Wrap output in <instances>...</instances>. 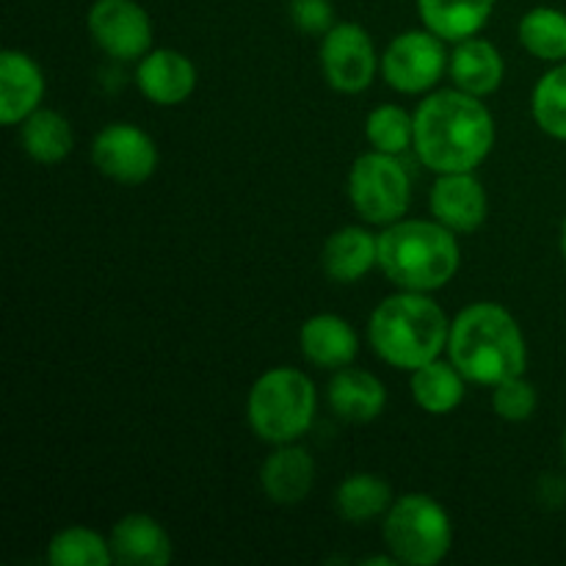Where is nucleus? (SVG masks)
<instances>
[{
	"mask_svg": "<svg viewBox=\"0 0 566 566\" xmlns=\"http://www.w3.org/2000/svg\"><path fill=\"white\" fill-rule=\"evenodd\" d=\"M495 147V119L481 97L442 88L415 111V153L437 175L473 171Z\"/></svg>",
	"mask_w": 566,
	"mask_h": 566,
	"instance_id": "obj_1",
	"label": "nucleus"
},
{
	"mask_svg": "<svg viewBox=\"0 0 566 566\" xmlns=\"http://www.w3.org/2000/svg\"><path fill=\"white\" fill-rule=\"evenodd\" d=\"M448 354L459 374L473 385H501L503 379L523 376L528 348L514 315L492 302L464 307L451 321Z\"/></svg>",
	"mask_w": 566,
	"mask_h": 566,
	"instance_id": "obj_2",
	"label": "nucleus"
},
{
	"mask_svg": "<svg viewBox=\"0 0 566 566\" xmlns=\"http://www.w3.org/2000/svg\"><path fill=\"white\" fill-rule=\"evenodd\" d=\"M451 321L429 293L403 291L387 296L368 321V340L387 365L418 370L448 348Z\"/></svg>",
	"mask_w": 566,
	"mask_h": 566,
	"instance_id": "obj_3",
	"label": "nucleus"
},
{
	"mask_svg": "<svg viewBox=\"0 0 566 566\" xmlns=\"http://www.w3.org/2000/svg\"><path fill=\"white\" fill-rule=\"evenodd\" d=\"M379 269L401 291H440L459 271L457 235L437 219L387 224L379 235Z\"/></svg>",
	"mask_w": 566,
	"mask_h": 566,
	"instance_id": "obj_4",
	"label": "nucleus"
},
{
	"mask_svg": "<svg viewBox=\"0 0 566 566\" xmlns=\"http://www.w3.org/2000/svg\"><path fill=\"white\" fill-rule=\"evenodd\" d=\"M315 385L296 368H271L252 385L247 418L254 434L271 446L296 442L315 420Z\"/></svg>",
	"mask_w": 566,
	"mask_h": 566,
	"instance_id": "obj_5",
	"label": "nucleus"
},
{
	"mask_svg": "<svg viewBox=\"0 0 566 566\" xmlns=\"http://www.w3.org/2000/svg\"><path fill=\"white\" fill-rule=\"evenodd\" d=\"M385 542L398 564L434 566L451 553V517L434 497L412 492L387 509Z\"/></svg>",
	"mask_w": 566,
	"mask_h": 566,
	"instance_id": "obj_6",
	"label": "nucleus"
},
{
	"mask_svg": "<svg viewBox=\"0 0 566 566\" xmlns=\"http://www.w3.org/2000/svg\"><path fill=\"white\" fill-rule=\"evenodd\" d=\"M348 199L368 224H396L412 202V180L398 155L374 149L354 160L348 171Z\"/></svg>",
	"mask_w": 566,
	"mask_h": 566,
	"instance_id": "obj_7",
	"label": "nucleus"
},
{
	"mask_svg": "<svg viewBox=\"0 0 566 566\" xmlns=\"http://www.w3.org/2000/svg\"><path fill=\"white\" fill-rule=\"evenodd\" d=\"M446 70V44L429 28L401 33L387 44L385 55H381V75H385L387 86L401 94L429 92Z\"/></svg>",
	"mask_w": 566,
	"mask_h": 566,
	"instance_id": "obj_8",
	"label": "nucleus"
},
{
	"mask_svg": "<svg viewBox=\"0 0 566 566\" xmlns=\"http://www.w3.org/2000/svg\"><path fill=\"white\" fill-rule=\"evenodd\" d=\"M376 48L370 33L357 22H337L321 42V70L335 92L359 94L374 83Z\"/></svg>",
	"mask_w": 566,
	"mask_h": 566,
	"instance_id": "obj_9",
	"label": "nucleus"
},
{
	"mask_svg": "<svg viewBox=\"0 0 566 566\" xmlns=\"http://www.w3.org/2000/svg\"><path fill=\"white\" fill-rule=\"evenodd\" d=\"M92 160L99 175L122 186H138V182H147L158 169V147L142 127L116 122L97 133L92 144Z\"/></svg>",
	"mask_w": 566,
	"mask_h": 566,
	"instance_id": "obj_10",
	"label": "nucleus"
},
{
	"mask_svg": "<svg viewBox=\"0 0 566 566\" xmlns=\"http://www.w3.org/2000/svg\"><path fill=\"white\" fill-rule=\"evenodd\" d=\"M88 33L111 59H144L153 50V20L136 0H94Z\"/></svg>",
	"mask_w": 566,
	"mask_h": 566,
	"instance_id": "obj_11",
	"label": "nucleus"
},
{
	"mask_svg": "<svg viewBox=\"0 0 566 566\" xmlns=\"http://www.w3.org/2000/svg\"><path fill=\"white\" fill-rule=\"evenodd\" d=\"M431 216L453 232H475L486 221V191L473 171H448L431 186Z\"/></svg>",
	"mask_w": 566,
	"mask_h": 566,
	"instance_id": "obj_12",
	"label": "nucleus"
},
{
	"mask_svg": "<svg viewBox=\"0 0 566 566\" xmlns=\"http://www.w3.org/2000/svg\"><path fill=\"white\" fill-rule=\"evenodd\" d=\"M136 83L149 103L169 108V105L186 103L193 94V88H197V66L188 55L177 53V50H149L138 61Z\"/></svg>",
	"mask_w": 566,
	"mask_h": 566,
	"instance_id": "obj_13",
	"label": "nucleus"
},
{
	"mask_svg": "<svg viewBox=\"0 0 566 566\" xmlns=\"http://www.w3.org/2000/svg\"><path fill=\"white\" fill-rule=\"evenodd\" d=\"M44 97V75L31 55L3 50L0 55V122L17 125L39 108Z\"/></svg>",
	"mask_w": 566,
	"mask_h": 566,
	"instance_id": "obj_14",
	"label": "nucleus"
},
{
	"mask_svg": "<svg viewBox=\"0 0 566 566\" xmlns=\"http://www.w3.org/2000/svg\"><path fill=\"white\" fill-rule=\"evenodd\" d=\"M111 553L125 566H166L175 556L164 525L149 514H127L111 531Z\"/></svg>",
	"mask_w": 566,
	"mask_h": 566,
	"instance_id": "obj_15",
	"label": "nucleus"
},
{
	"mask_svg": "<svg viewBox=\"0 0 566 566\" xmlns=\"http://www.w3.org/2000/svg\"><path fill=\"white\" fill-rule=\"evenodd\" d=\"M260 484L276 506H296L315 484L313 457L291 442L276 446V451L260 468Z\"/></svg>",
	"mask_w": 566,
	"mask_h": 566,
	"instance_id": "obj_16",
	"label": "nucleus"
},
{
	"mask_svg": "<svg viewBox=\"0 0 566 566\" xmlns=\"http://www.w3.org/2000/svg\"><path fill=\"white\" fill-rule=\"evenodd\" d=\"M329 407L346 423H370L387 407V390L381 379L363 368H340L326 387Z\"/></svg>",
	"mask_w": 566,
	"mask_h": 566,
	"instance_id": "obj_17",
	"label": "nucleus"
},
{
	"mask_svg": "<svg viewBox=\"0 0 566 566\" xmlns=\"http://www.w3.org/2000/svg\"><path fill=\"white\" fill-rule=\"evenodd\" d=\"M298 346H302L304 359H310L318 368H346L354 363L359 352L357 332L352 329L346 318L332 313L313 315L302 324L298 332Z\"/></svg>",
	"mask_w": 566,
	"mask_h": 566,
	"instance_id": "obj_18",
	"label": "nucleus"
},
{
	"mask_svg": "<svg viewBox=\"0 0 566 566\" xmlns=\"http://www.w3.org/2000/svg\"><path fill=\"white\" fill-rule=\"evenodd\" d=\"M321 263L329 280L340 285H352L370 274L379 265V238L365 227H343L335 235L326 238Z\"/></svg>",
	"mask_w": 566,
	"mask_h": 566,
	"instance_id": "obj_19",
	"label": "nucleus"
},
{
	"mask_svg": "<svg viewBox=\"0 0 566 566\" xmlns=\"http://www.w3.org/2000/svg\"><path fill=\"white\" fill-rule=\"evenodd\" d=\"M448 70H451L457 88L473 94V97H486V94L497 92L503 75H506V64L495 44L475 36L457 42Z\"/></svg>",
	"mask_w": 566,
	"mask_h": 566,
	"instance_id": "obj_20",
	"label": "nucleus"
},
{
	"mask_svg": "<svg viewBox=\"0 0 566 566\" xmlns=\"http://www.w3.org/2000/svg\"><path fill=\"white\" fill-rule=\"evenodd\" d=\"M495 0H418L423 25L442 42H464L490 22Z\"/></svg>",
	"mask_w": 566,
	"mask_h": 566,
	"instance_id": "obj_21",
	"label": "nucleus"
},
{
	"mask_svg": "<svg viewBox=\"0 0 566 566\" xmlns=\"http://www.w3.org/2000/svg\"><path fill=\"white\" fill-rule=\"evenodd\" d=\"M20 144L25 155L36 164H61L75 147L72 127L59 111L36 108L22 119Z\"/></svg>",
	"mask_w": 566,
	"mask_h": 566,
	"instance_id": "obj_22",
	"label": "nucleus"
},
{
	"mask_svg": "<svg viewBox=\"0 0 566 566\" xmlns=\"http://www.w3.org/2000/svg\"><path fill=\"white\" fill-rule=\"evenodd\" d=\"M464 376L453 363H434L420 365L412 370V398L423 412L429 415H451L459 403L464 401Z\"/></svg>",
	"mask_w": 566,
	"mask_h": 566,
	"instance_id": "obj_23",
	"label": "nucleus"
},
{
	"mask_svg": "<svg viewBox=\"0 0 566 566\" xmlns=\"http://www.w3.org/2000/svg\"><path fill=\"white\" fill-rule=\"evenodd\" d=\"M392 506V490L385 479L370 473H354L337 486L335 509L346 523L365 525L381 517Z\"/></svg>",
	"mask_w": 566,
	"mask_h": 566,
	"instance_id": "obj_24",
	"label": "nucleus"
},
{
	"mask_svg": "<svg viewBox=\"0 0 566 566\" xmlns=\"http://www.w3.org/2000/svg\"><path fill=\"white\" fill-rule=\"evenodd\" d=\"M520 42L539 61L562 64L566 61V14L553 6H536L520 20Z\"/></svg>",
	"mask_w": 566,
	"mask_h": 566,
	"instance_id": "obj_25",
	"label": "nucleus"
},
{
	"mask_svg": "<svg viewBox=\"0 0 566 566\" xmlns=\"http://www.w3.org/2000/svg\"><path fill=\"white\" fill-rule=\"evenodd\" d=\"M48 562L53 566H108L114 553L111 542H105L97 531L70 525L50 539Z\"/></svg>",
	"mask_w": 566,
	"mask_h": 566,
	"instance_id": "obj_26",
	"label": "nucleus"
},
{
	"mask_svg": "<svg viewBox=\"0 0 566 566\" xmlns=\"http://www.w3.org/2000/svg\"><path fill=\"white\" fill-rule=\"evenodd\" d=\"M531 111L547 136L566 142V61L539 77L531 97Z\"/></svg>",
	"mask_w": 566,
	"mask_h": 566,
	"instance_id": "obj_27",
	"label": "nucleus"
},
{
	"mask_svg": "<svg viewBox=\"0 0 566 566\" xmlns=\"http://www.w3.org/2000/svg\"><path fill=\"white\" fill-rule=\"evenodd\" d=\"M365 136L370 147L387 155H401L415 147V116L398 105H379L368 114L365 122Z\"/></svg>",
	"mask_w": 566,
	"mask_h": 566,
	"instance_id": "obj_28",
	"label": "nucleus"
},
{
	"mask_svg": "<svg viewBox=\"0 0 566 566\" xmlns=\"http://www.w3.org/2000/svg\"><path fill=\"white\" fill-rule=\"evenodd\" d=\"M492 409L501 420L509 423H523L536 412V387L525 381V376H512L495 385L492 392Z\"/></svg>",
	"mask_w": 566,
	"mask_h": 566,
	"instance_id": "obj_29",
	"label": "nucleus"
},
{
	"mask_svg": "<svg viewBox=\"0 0 566 566\" xmlns=\"http://www.w3.org/2000/svg\"><path fill=\"white\" fill-rule=\"evenodd\" d=\"M293 25L310 36H324L335 25V6L329 0H291Z\"/></svg>",
	"mask_w": 566,
	"mask_h": 566,
	"instance_id": "obj_30",
	"label": "nucleus"
},
{
	"mask_svg": "<svg viewBox=\"0 0 566 566\" xmlns=\"http://www.w3.org/2000/svg\"><path fill=\"white\" fill-rule=\"evenodd\" d=\"M562 254H564V260H566V221H564V230H562Z\"/></svg>",
	"mask_w": 566,
	"mask_h": 566,
	"instance_id": "obj_31",
	"label": "nucleus"
},
{
	"mask_svg": "<svg viewBox=\"0 0 566 566\" xmlns=\"http://www.w3.org/2000/svg\"><path fill=\"white\" fill-rule=\"evenodd\" d=\"M564 457H566V431H564Z\"/></svg>",
	"mask_w": 566,
	"mask_h": 566,
	"instance_id": "obj_32",
	"label": "nucleus"
}]
</instances>
